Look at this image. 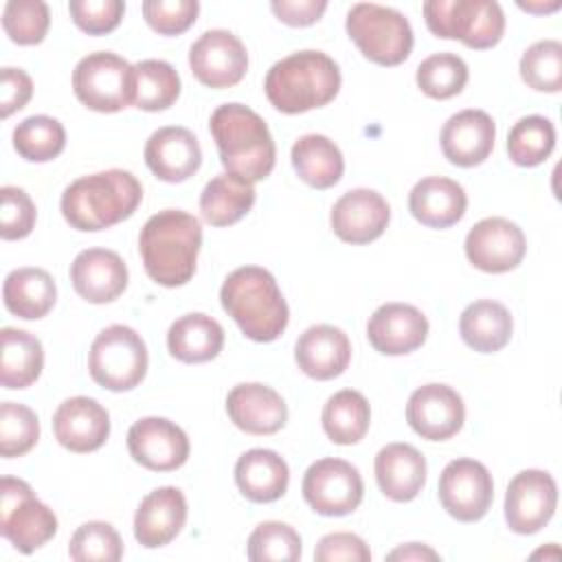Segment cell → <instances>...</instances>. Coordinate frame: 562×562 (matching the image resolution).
Here are the masks:
<instances>
[{
	"mask_svg": "<svg viewBox=\"0 0 562 562\" xmlns=\"http://www.w3.org/2000/svg\"><path fill=\"white\" fill-rule=\"evenodd\" d=\"M202 224L180 209L154 213L140 228L138 250L147 277L165 288H180L195 274Z\"/></svg>",
	"mask_w": 562,
	"mask_h": 562,
	"instance_id": "6da1fadb",
	"label": "cell"
},
{
	"mask_svg": "<svg viewBox=\"0 0 562 562\" xmlns=\"http://www.w3.org/2000/svg\"><path fill=\"white\" fill-rule=\"evenodd\" d=\"M143 200V187L125 169H108L81 176L61 193L64 220L83 233L110 228L134 215Z\"/></svg>",
	"mask_w": 562,
	"mask_h": 562,
	"instance_id": "7a4b0ae2",
	"label": "cell"
},
{
	"mask_svg": "<svg viewBox=\"0 0 562 562\" xmlns=\"http://www.w3.org/2000/svg\"><path fill=\"white\" fill-rule=\"evenodd\" d=\"M220 301L241 334L255 342H272L288 327V303L272 272L261 266L233 270L220 288Z\"/></svg>",
	"mask_w": 562,
	"mask_h": 562,
	"instance_id": "3957f363",
	"label": "cell"
},
{
	"mask_svg": "<svg viewBox=\"0 0 562 562\" xmlns=\"http://www.w3.org/2000/svg\"><path fill=\"white\" fill-rule=\"evenodd\" d=\"M226 173L246 182L266 180L277 160V147L266 121L241 103L220 105L209 121Z\"/></svg>",
	"mask_w": 562,
	"mask_h": 562,
	"instance_id": "277c9868",
	"label": "cell"
},
{
	"mask_svg": "<svg viewBox=\"0 0 562 562\" xmlns=\"http://www.w3.org/2000/svg\"><path fill=\"white\" fill-rule=\"evenodd\" d=\"M342 77L338 64L321 50H299L270 66L263 90L283 114H301L336 99Z\"/></svg>",
	"mask_w": 562,
	"mask_h": 562,
	"instance_id": "5b68a950",
	"label": "cell"
},
{
	"mask_svg": "<svg viewBox=\"0 0 562 562\" xmlns=\"http://www.w3.org/2000/svg\"><path fill=\"white\" fill-rule=\"evenodd\" d=\"M424 20L435 37L459 40L474 50L496 46L505 33V13L494 0H428Z\"/></svg>",
	"mask_w": 562,
	"mask_h": 562,
	"instance_id": "8992f818",
	"label": "cell"
},
{
	"mask_svg": "<svg viewBox=\"0 0 562 562\" xmlns=\"http://www.w3.org/2000/svg\"><path fill=\"white\" fill-rule=\"evenodd\" d=\"M345 29L358 50L378 66H397L413 50V29L408 20L391 7L358 2L349 9Z\"/></svg>",
	"mask_w": 562,
	"mask_h": 562,
	"instance_id": "52a82bcc",
	"label": "cell"
},
{
	"mask_svg": "<svg viewBox=\"0 0 562 562\" xmlns=\"http://www.w3.org/2000/svg\"><path fill=\"white\" fill-rule=\"evenodd\" d=\"M145 340L127 325H110L97 334L88 353L90 378L108 391H132L147 373Z\"/></svg>",
	"mask_w": 562,
	"mask_h": 562,
	"instance_id": "ba28073f",
	"label": "cell"
},
{
	"mask_svg": "<svg viewBox=\"0 0 562 562\" xmlns=\"http://www.w3.org/2000/svg\"><path fill=\"white\" fill-rule=\"evenodd\" d=\"M72 90L88 110L112 114L134 105L136 70L116 53H90L72 70Z\"/></svg>",
	"mask_w": 562,
	"mask_h": 562,
	"instance_id": "9c48e42d",
	"label": "cell"
},
{
	"mask_svg": "<svg viewBox=\"0 0 562 562\" xmlns=\"http://www.w3.org/2000/svg\"><path fill=\"white\" fill-rule=\"evenodd\" d=\"M0 533L24 555L44 547L57 533V516L31 485L15 476L0 481Z\"/></svg>",
	"mask_w": 562,
	"mask_h": 562,
	"instance_id": "30bf717a",
	"label": "cell"
},
{
	"mask_svg": "<svg viewBox=\"0 0 562 562\" xmlns=\"http://www.w3.org/2000/svg\"><path fill=\"white\" fill-rule=\"evenodd\" d=\"M305 503L321 516H347L362 503L364 483L356 465L345 459L314 461L301 483Z\"/></svg>",
	"mask_w": 562,
	"mask_h": 562,
	"instance_id": "8fae6325",
	"label": "cell"
},
{
	"mask_svg": "<svg viewBox=\"0 0 562 562\" xmlns=\"http://www.w3.org/2000/svg\"><path fill=\"white\" fill-rule=\"evenodd\" d=\"M494 501L490 470L474 459H454L439 474V503L459 522L481 520Z\"/></svg>",
	"mask_w": 562,
	"mask_h": 562,
	"instance_id": "7c38bea8",
	"label": "cell"
},
{
	"mask_svg": "<svg viewBox=\"0 0 562 562\" xmlns=\"http://www.w3.org/2000/svg\"><path fill=\"white\" fill-rule=\"evenodd\" d=\"M189 66L202 86L222 90L244 79L248 70V53L235 33L211 29L191 44Z\"/></svg>",
	"mask_w": 562,
	"mask_h": 562,
	"instance_id": "4fadbf2b",
	"label": "cell"
},
{
	"mask_svg": "<svg viewBox=\"0 0 562 562\" xmlns=\"http://www.w3.org/2000/svg\"><path fill=\"white\" fill-rule=\"evenodd\" d=\"M558 485L544 470L518 472L505 492V522L514 533L531 536L555 514Z\"/></svg>",
	"mask_w": 562,
	"mask_h": 562,
	"instance_id": "5bb4252c",
	"label": "cell"
},
{
	"mask_svg": "<svg viewBox=\"0 0 562 562\" xmlns=\"http://www.w3.org/2000/svg\"><path fill=\"white\" fill-rule=\"evenodd\" d=\"M463 248L474 268L501 274L520 266L527 252V239L516 222L507 217H485L468 231Z\"/></svg>",
	"mask_w": 562,
	"mask_h": 562,
	"instance_id": "9a60e30c",
	"label": "cell"
},
{
	"mask_svg": "<svg viewBox=\"0 0 562 562\" xmlns=\"http://www.w3.org/2000/svg\"><path fill=\"white\" fill-rule=\"evenodd\" d=\"M127 450L151 472H171L187 463L191 446L187 432L165 417H143L127 430Z\"/></svg>",
	"mask_w": 562,
	"mask_h": 562,
	"instance_id": "2e32d148",
	"label": "cell"
},
{
	"mask_svg": "<svg viewBox=\"0 0 562 562\" xmlns=\"http://www.w3.org/2000/svg\"><path fill=\"white\" fill-rule=\"evenodd\" d=\"M408 426L428 441L454 437L465 422L461 395L448 384H424L415 389L406 404Z\"/></svg>",
	"mask_w": 562,
	"mask_h": 562,
	"instance_id": "e0dca14e",
	"label": "cell"
},
{
	"mask_svg": "<svg viewBox=\"0 0 562 562\" xmlns=\"http://www.w3.org/2000/svg\"><path fill=\"white\" fill-rule=\"evenodd\" d=\"M391 220L389 202L373 189H351L342 193L329 213V224L345 244H369L378 239Z\"/></svg>",
	"mask_w": 562,
	"mask_h": 562,
	"instance_id": "ac0fdd59",
	"label": "cell"
},
{
	"mask_svg": "<svg viewBox=\"0 0 562 562\" xmlns=\"http://www.w3.org/2000/svg\"><path fill=\"white\" fill-rule=\"evenodd\" d=\"M53 432L59 446L70 452H94L110 437V415L97 400L75 395L57 406L53 415Z\"/></svg>",
	"mask_w": 562,
	"mask_h": 562,
	"instance_id": "d6986e66",
	"label": "cell"
},
{
	"mask_svg": "<svg viewBox=\"0 0 562 562\" xmlns=\"http://www.w3.org/2000/svg\"><path fill=\"white\" fill-rule=\"evenodd\" d=\"M367 338L371 347L384 356H404L426 342L428 318L415 305L384 303L371 314Z\"/></svg>",
	"mask_w": 562,
	"mask_h": 562,
	"instance_id": "ffe728a7",
	"label": "cell"
},
{
	"mask_svg": "<svg viewBox=\"0 0 562 562\" xmlns=\"http://www.w3.org/2000/svg\"><path fill=\"white\" fill-rule=\"evenodd\" d=\"M127 277L121 255L108 248H86L70 263L75 292L94 305L116 301L127 288Z\"/></svg>",
	"mask_w": 562,
	"mask_h": 562,
	"instance_id": "44dd1931",
	"label": "cell"
},
{
	"mask_svg": "<svg viewBox=\"0 0 562 562\" xmlns=\"http://www.w3.org/2000/svg\"><path fill=\"white\" fill-rule=\"evenodd\" d=\"M145 162L162 182H184L202 165V149L195 134L180 125L156 130L145 143Z\"/></svg>",
	"mask_w": 562,
	"mask_h": 562,
	"instance_id": "7402d4cb",
	"label": "cell"
},
{
	"mask_svg": "<svg viewBox=\"0 0 562 562\" xmlns=\"http://www.w3.org/2000/svg\"><path fill=\"white\" fill-rule=\"evenodd\" d=\"M226 413L231 422L248 435H274L288 422L283 397L268 384L241 382L226 395Z\"/></svg>",
	"mask_w": 562,
	"mask_h": 562,
	"instance_id": "603a6c76",
	"label": "cell"
},
{
	"mask_svg": "<svg viewBox=\"0 0 562 562\" xmlns=\"http://www.w3.org/2000/svg\"><path fill=\"white\" fill-rule=\"evenodd\" d=\"M496 123L483 110H461L441 127V151L457 167H476L494 149Z\"/></svg>",
	"mask_w": 562,
	"mask_h": 562,
	"instance_id": "cb8c5ba5",
	"label": "cell"
},
{
	"mask_svg": "<svg viewBox=\"0 0 562 562\" xmlns=\"http://www.w3.org/2000/svg\"><path fill=\"white\" fill-rule=\"evenodd\" d=\"M187 522V498L173 487H156L149 492L134 514V538L145 549L169 544Z\"/></svg>",
	"mask_w": 562,
	"mask_h": 562,
	"instance_id": "d4e9b609",
	"label": "cell"
},
{
	"mask_svg": "<svg viewBox=\"0 0 562 562\" xmlns=\"http://www.w3.org/2000/svg\"><path fill=\"white\" fill-rule=\"evenodd\" d=\"M294 360L307 378L334 380L342 375L345 369L349 367V336L334 325H312L299 336L294 345Z\"/></svg>",
	"mask_w": 562,
	"mask_h": 562,
	"instance_id": "484cf974",
	"label": "cell"
},
{
	"mask_svg": "<svg viewBox=\"0 0 562 562\" xmlns=\"http://www.w3.org/2000/svg\"><path fill=\"white\" fill-rule=\"evenodd\" d=\"M375 481L380 492L395 501H413L426 483V457L411 443H386L375 454Z\"/></svg>",
	"mask_w": 562,
	"mask_h": 562,
	"instance_id": "4316f807",
	"label": "cell"
},
{
	"mask_svg": "<svg viewBox=\"0 0 562 562\" xmlns=\"http://www.w3.org/2000/svg\"><path fill=\"white\" fill-rule=\"evenodd\" d=\"M468 209V195L463 187L443 176H428L415 182L408 193L411 215L428 228L454 226Z\"/></svg>",
	"mask_w": 562,
	"mask_h": 562,
	"instance_id": "83f0119b",
	"label": "cell"
},
{
	"mask_svg": "<svg viewBox=\"0 0 562 562\" xmlns=\"http://www.w3.org/2000/svg\"><path fill=\"white\" fill-rule=\"evenodd\" d=\"M237 490L252 503L281 498L290 483V468L281 454L268 448L246 450L235 463Z\"/></svg>",
	"mask_w": 562,
	"mask_h": 562,
	"instance_id": "f1b7e54d",
	"label": "cell"
},
{
	"mask_svg": "<svg viewBox=\"0 0 562 562\" xmlns=\"http://www.w3.org/2000/svg\"><path fill=\"white\" fill-rule=\"evenodd\" d=\"M224 347L222 325L202 312H189L176 318L167 331L169 353L187 364L209 362L220 356Z\"/></svg>",
	"mask_w": 562,
	"mask_h": 562,
	"instance_id": "f546056e",
	"label": "cell"
},
{
	"mask_svg": "<svg viewBox=\"0 0 562 562\" xmlns=\"http://www.w3.org/2000/svg\"><path fill=\"white\" fill-rule=\"evenodd\" d=\"M2 299L4 307L13 316L37 321L53 310L57 301V285L44 268H15L4 279Z\"/></svg>",
	"mask_w": 562,
	"mask_h": 562,
	"instance_id": "4dcf8cb0",
	"label": "cell"
},
{
	"mask_svg": "<svg viewBox=\"0 0 562 562\" xmlns=\"http://www.w3.org/2000/svg\"><path fill=\"white\" fill-rule=\"evenodd\" d=\"M459 331L470 349L479 353H496L509 342L514 321L503 303L479 299L461 312Z\"/></svg>",
	"mask_w": 562,
	"mask_h": 562,
	"instance_id": "1f68e13d",
	"label": "cell"
},
{
	"mask_svg": "<svg viewBox=\"0 0 562 562\" xmlns=\"http://www.w3.org/2000/svg\"><path fill=\"white\" fill-rule=\"evenodd\" d=\"M290 158L296 176L314 189H329L338 184L345 171L342 151L323 134H305L294 140Z\"/></svg>",
	"mask_w": 562,
	"mask_h": 562,
	"instance_id": "d6a6232c",
	"label": "cell"
},
{
	"mask_svg": "<svg viewBox=\"0 0 562 562\" xmlns=\"http://www.w3.org/2000/svg\"><path fill=\"white\" fill-rule=\"evenodd\" d=\"M0 382L4 389L31 386L44 369V347L37 336L24 329L4 327L0 331Z\"/></svg>",
	"mask_w": 562,
	"mask_h": 562,
	"instance_id": "836d02e7",
	"label": "cell"
},
{
	"mask_svg": "<svg viewBox=\"0 0 562 562\" xmlns=\"http://www.w3.org/2000/svg\"><path fill=\"white\" fill-rule=\"evenodd\" d=\"M255 187L233 173H220L206 182L200 195L202 220L211 226L239 222L255 204Z\"/></svg>",
	"mask_w": 562,
	"mask_h": 562,
	"instance_id": "e575fe53",
	"label": "cell"
},
{
	"mask_svg": "<svg viewBox=\"0 0 562 562\" xmlns=\"http://www.w3.org/2000/svg\"><path fill=\"white\" fill-rule=\"evenodd\" d=\"M321 424L329 441L338 446L358 443L371 424V408L367 397L353 389L334 393L323 406Z\"/></svg>",
	"mask_w": 562,
	"mask_h": 562,
	"instance_id": "d590c367",
	"label": "cell"
},
{
	"mask_svg": "<svg viewBox=\"0 0 562 562\" xmlns=\"http://www.w3.org/2000/svg\"><path fill=\"white\" fill-rule=\"evenodd\" d=\"M136 70L134 108L145 112H160L171 108L180 97V75L169 61L143 59Z\"/></svg>",
	"mask_w": 562,
	"mask_h": 562,
	"instance_id": "8d00e7d4",
	"label": "cell"
},
{
	"mask_svg": "<svg viewBox=\"0 0 562 562\" xmlns=\"http://www.w3.org/2000/svg\"><path fill=\"white\" fill-rule=\"evenodd\" d=\"M13 147L29 162H48L66 147L64 125L46 114H33L13 130Z\"/></svg>",
	"mask_w": 562,
	"mask_h": 562,
	"instance_id": "74e56055",
	"label": "cell"
},
{
	"mask_svg": "<svg viewBox=\"0 0 562 562\" xmlns=\"http://www.w3.org/2000/svg\"><path fill=\"white\" fill-rule=\"evenodd\" d=\"M555 147V127L547 116L529 114L514 123L507 136L509 160L520 167L544 162Z\"/></svg>",
	"mask_w": 562,
	"mask_h": 562,
	"instance_id": "f35d334b",
	"label": "cell"
},
{
	"mask_svg": "<svg viewBox=\"0 0 562 562\" xmlns=\"http://www.w3.org/2000/svg\"><path fill=\"white\" fill-rule=\"evenodd\" d=\"M415 81L426 97L450 99L465 88L468 64L454 53H435L417 66Z\"/></svg>",
	"mask_w": 562,
	"mask_h": 562,
	"instance_id": "ab89813d",
	"label": "cell"
},
{
	"mask_svg": "<svg viewBox=\"0 0 562 562\" xmlns=\"http://www.w3.org/2000/svg\"><path fill=\"white\" fill-rule=\"evenodd\" d=\"M301 551V536L288 522L266 520L248 536V560L252 562H296Z\"/></svg>",
	"mask_w": 562,
	"mask_h": 562,
	"instance_id": "60d3db41",
	"label": "cell"
},
{
	"mask_svg": "<svg viewBox=\"0 0 562 562\" xmlns=\"http://www.w3.org/2000/svg\"><path fill=\"white\" fill-rule=\"evenodd\" d=\"M520 77L536 92L562 90V44L558 40H540L520 57Z\"/></svg>",
	"mask_w": 562,
	"mask_h": 562,
	"instance_id": "b9f144b4",
	"label": "cell"
},
{
	"mask_svg": "<svg viewBox=\"0 0 562 562\" xmlns=\"http://www.w3.org/2000/svg\"><path fill=\"white\" fill-rule=\"evenodd\" d=\"M68 555L75 562H119L123 558V540L110 522L90 520L72 533Z\"/></svg>",
	"mask_w": 562,
	"mask_h": 562,
	"instance_id": "7bdbcfd3",
	"label": "cell"
},
{
	"mask_svg": "<svg viewBox=\"0 0 562 562\" xmlns=\"http://www.w3.org/2000/svg\"><path fill=\"white\" fill-rule=\"evenodd\" d=\"M50 26L48 4L42 0H9L2 11V29L13 44L33 46L44 42Z\"/></svg>",
	"mask_w": 562,
	"mask_h": 562,
	"instance_id": "ee69618b",
	"label": "cell"
},
{
	"mask_svg": "<svg viewBox=\"0 0 562 562\" xmlns=\"http://www.w3.org/2000/svg\"><path fill=\"white\" fill-rule=\"evenodd\" d=\"M40 439L37 415L15 402H2L0 406V454L4 459L26 454Z\"/></svg>",
	"mask_w": 562,
	"mask_h": 562,
	"instance_id": "f6af8a7d",
	"label": "cell"
},
{
	"mask_svg": "<svg viewBox=\"0 0 562 562\" xmlns=\"http://www.w3.org/2000/svg\"><path fill=\"white\" fill-rule=\"evenodd\" d=\"M37 220V211L29 193L20 187L0 189V237L7 241L24 239L31 235Z\"/></svg>",
	"mask_w": 562,
	"mask_h": 562,
	"instance_id": "bcb514c9",
	"label": "cell"
},
{
	"mask_svg": "<svg viewBox=\"0 0 562 562\" xmlns=\"http://www.w3.org/2000/svg\"><path fill=\"white\" fill-rule=\"evenodd\" d=\"M143 18L160 35H180L200 13L198 0H145L143 2Z\"/></svg>",
	"mask_w": 562,
	"mask_h": 562,
	"instance_id": "7dc6e473",
	"label": "cell"
},
{
	"mask_svg": "<svg viewBox=\"0 0 562 562\" xmlns=\"http://www.w3.org/2000/svg\"><path fill=\"white\" fill-rule=\"evenodd\" d=\"M68 11L72 22L88 35H105L114 31L125 13L121 0H70Z\"/></svg>",
	"mask_w": 562,
	"mask_h": 562,
	"instance_id": "c3c4849f",
	"label": "cell"
},
{
	"mask_svg": "<svg viewBox=\"0 0 562 562\" xmlns=\"http://www.w3.org/2000/svg\"><path fill=\"white\" fill-rule=\"evenodd\" d=\"M316 562H369L371 551L367 542L349 531H334L318 540L314 549Z\"/></svg>",
	"mask_w": 562,
	"mask_h": 562,
	"instance_id": "681fc988",
	"label": "cell"
},
{
	"mask_svg": "<svg viewBox=\"0 0 562 562\" xmlns=\"http://www.w3.org/2000/svg\"><path fill=\"white\" fill-rule=\"evenodd\" d=\"M33 97V81L22 68H2L0 72V116L9 119Z\"/></svg>",
	"mask_w": 562,
	"mask_h": 562,
	"instance_id": "f907efd6",
	"label": "cell"
},
{
	"mask_svg": "<svg viewBox=\"0 0 562 562\" xmlns=\"http://www.w3.org/2000/svg\"><path fill=\"white\" fill-rule=\"evenodd\" d=\"M272 13L288 26H310L321 20L327 9L325 0H274Z\"/></svg>",
	"mask_w": 562,
	"mask_h": 562,
	"instance_id": "816d5d0a",
	"label": "cell"
},
{
	"mask_svg": "<svg viewBox=\"0 0 562 562\" xmlns=\"http://www.w3.org/2000/svg\"><path fill=\"white\" fill-rule=\"evenodd\" d=\"M389 560H402V562H408V560H439V553L435 549H430L428 544H419V542H408V544H402L397 549H393L389 555Z\"/></svg>",
	"mask_w": 562,
	"mask_h": 562,
	"instance_id": "f5cc1de1",
	"label": "cell"
},
{
	"mask_svg": "<svg viewBox=\"0 0 562 562\" xmlns=\"http://www.w3.org/2000/svg\"><path fill=\"white\" fill-rule=\"evenodd\" d=\"M518 7L522 9V11H529V13H551V11H555V9H560V0H553V2H518Z\"/></svg>",
	"mask_w": 562,
	"mask_h": 562,
	"instance_id": "db71d44e",
	"label": "cell"
}]
</instances>
